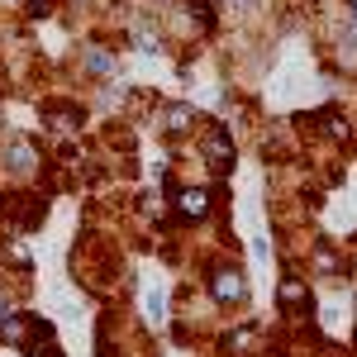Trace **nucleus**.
<instances>
[{
    "label": "nucleus",
    "mask_w": 357,
    "mask_h": 357,
    "mask_svg": "<svg viewBox=\"0 0 357 357\" xmlns=\"http://www.w3.org/2000/svg\"><path fill=\"white\" fill-rule=\"evenodd\" d=\"M181 210H186V215H200V210H205V195H200V191H186V195H181Z\"/></svg>",
    "instance_id": "obj_3"
},
{
    "label": "nucleus",
    "mask_w": 357,
    "mask_h": 357,
    "mask_svg": "<svg viewBox=\"0 0 357 357\" xmlns=\"http://www.w3.org/2000/svg\"><path fill=\"white\" fill-rule=\"evenodd\" d=\"M215 296H220V301H238V296H243V276H238V272H220Z\"/></svg>",
    "instance_id": "obj_2"
},
{
    "label": "nucleus",
    "mask_w": 357,
    "mask_h": 357,
    "mask_svg": "<svg viewBox=\"0 0 357 357\" xmlns=\"http://www.w3.org/2000/svg\"><path fill=\"white\" fill-rule=\"evenodd\" d=\"M143 310H148V319H153V324L167 314V291H162V281H153V286L143 291Z\"/></svg>",
    "instance_id": "obj_1"
}]
</instances>
